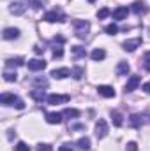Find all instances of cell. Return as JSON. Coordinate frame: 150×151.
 <instances>
[{"mask_svg":"<svg viewBox=\"0 0 150 151\" xmlns=\"http://www.w3.org/2000/svg\"><path fill=\"white\" fill-rule=\"evenodd\" d=\"M58 151H74V150H73V146H71L69 142H66V144H62V146L58 148Z\"/></svg>","mask_w":150,"mask_h":151,"instance_id":"36","label":"cell"},{"mask_svg":"<svg viewBox=\"0 0 150 151\" xmlns=\"http://www.w3.org/2000/svg\"><path fill=\"white\" fill-rule=\"evenodd\" d=\"M53 56H55V58H62V56H64V47H62L60 44H55V46H53Z\"/></svg>","mask_w":150,"mask_h":151,"instance_id":"26","label":"cell"},{"mask_svg":"<svg viewBox=\"0 0 150 151\" xmlns=\"http://www.w3.org/2000/svg\"><path fill=\"white\" fill-rule=\"evenodd\" d=\"M83 74H85V69H83V67H74L73 72H71V76H73L74 79H78V81L83 77Z\"/></svg>","mask_w":150,"mask_h":151,"instance_id":"25","label":"cell"},{"mask_svg":"<svg viewBox=\"0 0 150 151\" xmlns=\"http://www.w3.org/2000/svg\"><path fill=\"white\" fill-rule=\"evenodd\" d=\"M37 151H53V148H51L50 144H39Z\"/></svg>","mask_w":150,"mask_h":151,"instance_id":"34","label":"cell"},{"mask_svg":"<svg viewBox=\"0 0 150 151\" xmlns=\"http://www.w3.org/2000/svg\"><path fill=\"white\" fill-rule=\"evenodd\" d=\"M76 146H78V150H81V151H88L90 150V139L88 137H81L76 142Z\"/></svg>","mask_w":150,"mask_h":151,"instance_id":"20","label":"cell"},{"mask_svg":"<svg viewBox=\"0 0 150 151\" xmlns=\"http://www.w3.org/2000/svg\"><path fill=\"white\" fill-rule=\"evenodd\" d=\"M0 104L9 106V107H16V109H23L25 107V102L14 93H2L0 95Z\"/></svg>","mask_w":150,"mask_h":151,"instance_id":"1","label":"cell"},{"mask_svg":"<svg viewBox=\"0 0 150 151\" xmlns=\"http://www.w3.org/2000/svg\"><path fill=\"white\" fill-rule=\"evenodd\" d=\"M16 77H18L16 72H9V70H5V72H4V79H5V81H9V83H11V81H16Z\"/></svg>","mask_w":150,"mask_h":151,"instance_id":"32","label":"cell"},{"mask_svg":"<svg viewBox=\"0 0 150 151\" xmlns=\"http://www.w3.org/2000/svg\"><path fill=\"white\" fill-rule=\"evenodd\" d=\"M73 55H74V58H83V56L87 55V51H85V47H81V46H74V47H73Z\"/></svg>","mask_w":150,"mask_h":151,"instance_id":"24","label":"cell"},{"mask_svg":"<svg viewBox=\"0 0 150 151\" xmlns=\"http://www.w3.org/2000/svg\"><path fill=\"white\" fill-rule=\"evenodd\" d=\"M143 69L150 72V51H147L145 56H143Z\"/></svg>","mask_w":150,"mask_h":151,"instance_id":"30","label":"cell"},{"mask_svg":"<svg viewBox=\"0 0 150 151\" xmlns=\"http://www.w3.org/2000/svg\"><path fill=\"white\" fill-rule=\"evenodd\" d=\"M88 2H95V0H88Z\"/></svg>","mask_w":150,"mask_h":151,"instance_id":"40","label":"cell"},{"mask_svg":"<svg viewBox=\"0 0 150 151\" xmlns=\"http://www.w3.org/2000/svg\"><path fill=\"white\" fill-rule=\"evenodd\" d=\"M27 67H28V70L37 72V70L46 69V62H44V60H41V58H34V60H28V62H27Z\"/></svg>","mask_w":150,"mask_h":151,"instance_id":"8","label":"cell"},{"mask_svg":"<svg viewBox=\"0 0 150 151\" xmlns=\"http://www.w3.org/2000/svg\"><path fill=\"white\" fill-rule=\"evenodd\" d=\"M108 135V123L104 121V119H99L97 123H95V137L97 139H103V137H106Z\"/></svg>","mask_w":150,"mask_h":151,"instance_id":"7","label":"cell"},{"mask_svg":"<svg viewBox=\"0 0 150 151\" xmlns=\"http://www.w3.org/2000/svg\"><path fill=\"white\" fill-rule=\"evenodd\" d=\"M44 4H46V0H32V7L36 11H39L41 7H44Z\"/></svg>","mask_w":150,"mask_h":151,"instance_id":"33","label":"cell"},{"mask_svg":"<svg viewBox=\"0 0 150 151\" xmlns=\"http://www.w3.org/2000/svg\"><path fill=\"white\" fill-rule=\"evenodd\" d=\"M111 14H113V19H117V21H122V19H125V18H127V14H129V9H127V7H124V5H118V7L113 11Z\"/></svg>","mask_w":150,"mask_h":151,"instance_id":"10","label":"cell"},{"mask_svg":"<svg viewBox=\"0 0 150 151\" xmlns=\"http://www.w3.org/2000/svg\"><path fill=\"white\" fill-rule=\"evenodd\" d=\"M140 76H131L129 79H127V84H125V93H131V91H134L136 88H138V84H140Z\"/></svg>","mask_w":150,"mask_h":151,"instance_id":"12","label":"cell"},{"mask_svg":"<svg viewBox=\"0 0 150 151\" xmlns=\"http://www.w3.org/2000/svg\"><path fill=\"white\" fill-rule=\"evenodd\" d=\"M97 93H99L101 97H104V99H113V97H115V90H113L111 86H108V84L97 86Z\"/></svg>","mask_w":150,"mask_h":151,"instance_id":"9","label":"cell"},{"mask_svg":"<svg viewBox=\"0 0 150 151\" xmlns=\"http://www.w3.org/2000/svg\"><path fill=\"white\" fill-rule=\"evenodd\" d=\"M129 70H131V67H129L127 62H118V65H117V76H127Z\"/></svg>","mask_w":150,"mask_h":151,"instance_id":"19","label":"cell"},{"mask_svg":"<svg viewBox=\"0 0 150 151\" xmlns=\"http://www.w3.org/2000/svg\"><path fill=\"white\" fill-rule=\"evenodd\" d=\"M104 32H106L108 35H115V34L118 32V27H117L115 23H110V25H106V28H104Z\"/></svg>","mask_w":150,"mask_h":151,"instance_id":"27","label":"cell"},{"mask_svg":"<svg viewBox=\"0 0 150 151\" xmlns=\"http://www.w3.org/2000/svg\"><path fill=\"white\" fill-rule=\"evenodd\" d=\"M62 113H46V121L51 123V125H58L62 123Z\"/></svg>","mask_w":150,"mask_h":151,"instance_id":"16","label":"cell"},{"mask_svg":"<svg viewBox=\"0 0 150 151\" xmlns=\"http://www.w3.org/2000/svg\"><path fill=\"white\" fill-rule=\"evenodd\" d=\"M62 114L67 116V118H78V116H79V111H78V109H66Z\"/></svg>","mask_w":150,"mask_h":151,"instance_id":"29","label":"cell"},{"mask_svg":"<svg viewBox=\"0 0 150 151\" xmlns=\"http://www.w3.org/2000/svg\"><path fill=\"white\" fill-rule=\"evenodd\" d=\"M71 100V97L69 95H58V93H53V95H48V104H51V106H57V104H67Z\"/></svg>","mask_w":150,"mask_h":151,"instance_id":"5","label":"cell"},{"mask_svg":"<svg viewBox=\"0 0 150 151\" xmlns=\"http://www.w3.org/2000/svg\"><path fill=\"white\" fill-rule=\"evenodd\" d=\"M44 21H48V23H64L66 14H64L62 9H51L44 14Z\"/></svg>","mask_w":150,"mask_h":151,"instance_id":"3","label":"cell"},{"mask_svg":"<svg viewBox=\"0 0 150 151\" xmlns=\"http://www.w3.org/2000/svg\"><path fill=\"white\" fill-rule=\"evenodd\" d=\"M2 37L5 39V40L18 39V37H20V30H18V28H5V30H4V34H2Z\"/></svg>","mask_w":150,"mask_h":151,"instance_id":"17","label":"cell"},{"mask_svg":"<svg viewBox=\"0 0 150 151\" xmlns=\"http://www.w3.org/2000/svg\"><path fill=\"white\" fill-rule=\"evenodd\" d=\"M32 84H34L36 88H48V79H46V77H36V79L32 81Z\"/></svg>","mask_w":150,"mask_h":151,"instance_id":"23","label":"cell"},{"mask_svg":"<svg viewBox=\"0 0 150 151\" xmlns=\"http://www.w3.org/2000/svg\"><path fill=\"white\" fill-rule=\"evenodd\" d=\"M73 70H69L67 67H62V69H55V70H51V77H55V79H66L67 76H71Z\"/></svg>","mask_w":150,"mask_h":151,"instance_id":"13","label":"cell"},{"mask_svg":"<svg viewBox=\"0 0 150 151\" xmlns=\"http://www.w3.org/2000/svg\"><path fill=\"white\" fill-rule=\"evenodd\" d=\"M110 14H111V11H110L108 7H103L101 11H97V18H99V19H104V18H108Z\"/></svg>","mask_w":150,"mask_h":151,"instance_id":"28","label":"cell"},{"mask_svg":"<svg viewBox=\"0 0 150 151\" xmlns=\"http://www.w3.org/2000/svg\"><path fill=\"white\" fill-rule=\"evenodd\" d=\"M129 123L134 128H140L143 125H150V114H133L129 118Z\"/></svg>","mask_w":150,"mask_h":151,"instance_id":"4","label":"cell"},{"mask_svg":"<svg viewBox=\"0 0 150 151\" xmlns=\"http://www.w3.org/2000/svg\"><path fill=\"white\" fill-rule=\"evenodd\" d=\"M30 97H32L34 100H37V102L48 100V95H46V91H44L42 88H36V90H32V91H30Z\"/></svg>","mask_w":150,"mask_h":151,"instance_id":"15","label":"cell"},{"mask_svg":"<svg viewBox=\"0 0 150 151\" xmlns=\"http://www.w3.org/2000/svg\"><path fill=\"white\" fill-rule=\"evenodd\" d=\"M34 51H36L37 55H42V53H44V47H41V46H36V47H34Z\"/></svg>","mask_w":150,"mask_h":151,"instance_id":"37","label":"cell"},{"mask_svg":"<svg viewBox=\"0 0 150 151\" xmlns=\"http://www.w3.org/2000/svg\"><path fill=\"white\" fill-rule=\"evenodd\" d=\"M131 11H133L134 14L141 16V14H147V11H149V5H147L143 0H134V2H133V5H131Z\"/></svg>","mask_w":150,"mask_h":151,"instance_id":"6","label":"cell"},{"mask_svg":"<svg viewBox=\"0 0 150 151\" xmlns=\"http://www.w3.org/2000/svg\"><path fill=\"white\" fill-rule=\"evenodd\" d=\"M111 121L115 127H122V123H124V119H122V114L118 113V111H111Z\"/></svg>","mask_w":150,"mask_h":151,"instance_id":"22","label":"cell"},{"mask_svg":"<svg viewBox=\"0 0 150 151\" xmlns=\"http://www.w3.org/2000/svg\"><path fill=\"white\" fill-rule=\"evenodd\" d=\"M140 46H141V39H140V37L129 39V40H125V42L122 44V47H124L125 51H129V53H131V51H134V49H136V47H140Z\"/></svg>","mask_w":150,"mask_h":151,"instance_id":"11","label":"cell"},{"mask_svg":"<svg viewBox=\"0 0 150 151\" xmlns=\"http://www.w3.org/2000/svg\"><path fill=\"white\" fill-rule=\"evenodd\" d=\"M25 9H27V5H25L23 2H12V4H11V7H9V11H11L12 14H16V16L23 14V12H25Z\"/></svg>","mask_w":150,"mask_h":151,"instance_id":"14","label":"cell"},{"mask_svg":"<svg viewBox=\"0 0 150 151\" xmlns=\"http://www.w3.org/2000/svg\"><path fill=\"white\" fill-rule=\"evenodd\" d=\"M125 150L127 151H138V144H136V142H127Z\"/></svg>","mask_w":150,"mask_h":151,"instance_id":"35","label":"cell"},{"mask_svg":"<svg viewBox=\"0 0 150 151\" xmlns=\"http://www.w3.org/2000/svg\"><path fill=\"white\" fill-rule=\"evenodd\" d=\"M23 63H25L23 58H7L5 60V67H20Z\"/></svg>","mask_w":150,"mask_h":151,"instance_id":"21","label":"cell"},{"mask_svg":"<svg viewBox=\"0 0 150 151\" xmlns=\"http://www.w3.org/2000/svg\"><path fill=\"white\" fill-rule=\"evenodd\" d=\"M73 27H74V34L78 39H85L90 32V23L87 19H74Z\"/></svg>","mask_w":150,"mask_h":151,"instance_id":"2","label":"cell"},{"mask_svg":"<svg viewBox=\"0 0 150 151\" xmlns=\"http://www.w3.org/2000/svg\"><path fill=\"white\" fill-rule=\"evenodd\" d=\"M143 91H145V93H150V81L143 84Z\"/></svg>","mask_w":150,"mask_h":151,"instance_id":"38","label":"cell"},{"mask_svg":"<svg viewBox=\"0 0 150 151\" xmlns=\"http://www.w3.org/2000/svg\"><path fill=\"white\" fill-rule=\"evenodd\" d=\"M71 130H83V125H74V127H71Z\"/></svg>","mask_w":150,"mask_h":151,"instance_id":"39","label":"cell"},{"mask_svg":"<svg viewBox=\"0 0 150 151\" xmlns=\"http://www.w3.org/2000/svg\"><path fill=\"white\" fill-rule=\"evenodd\" d=\"M14 151H30V146H28L27 142H18V144L14 146Z\"/></svg>","mask_w":150,"mask_h":151,"instance_id":"31","label":"cell"},{"mask_svg":"<svg viewBox=\"0 0 150 151\" xmlns=\"http://www.w3.org/2000/svg\"><path fill=\"white\" fill-rule=\"evenodd\" d=\"M90 58H92L94 62H101V60L106 58V51L101 49V47H97V49H94V51L90 53Z\"/></svg>","mask_w":150,"mask_h":151,"instance_id":"18","label":"cell"}]
</instances>
